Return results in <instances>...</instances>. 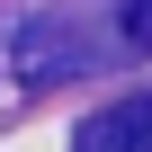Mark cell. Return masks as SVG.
<instances>
[{
	"instance_id": "6da1fadb",
	"label": "cell",
	"mask_w": 152,
	"mask_h": 152,
	"mask_svg": "<svg viewBox=\"0 0 152 152\" xmlns=\"http://www.w3.org/2000/svg\"><path fill=\"white\" fill-rule=\"evenodd\" d=\"M99 63H116V36H90L81 9H36V18L9 27V81H27V90L99 72Z\"/></svg>"
},
{
	"instance_id": "3957f363",
	"label": "cell",
	"mask_w": 152,
	"mask_h": 152,
	"mask_svg": "<svg viewBox=\"0 0 152 152\" xmlns=\"http://www.w3.org/2000/svg\"><path fill=\"white\" fill-rule=\"evenodd\" d=\"M116 45L125 54H152V0H116Z\"/></svg>"
},
{
	"instance_id": "7a4b0ae2",
	"label": "cell",
	"mask_w": 152,
	"mask_h": 152,
	"mask_svg": "<svg viewBox=\"0 0 152 152\" xmlns=\"http://www.w3.org/2000/svg\"><path fill=\"white\" fill-rule=\"evenodd\" d=\"M72 152H152V90H125V99H107L99 116H81Z\"/></svg>"
}]
</instances>
